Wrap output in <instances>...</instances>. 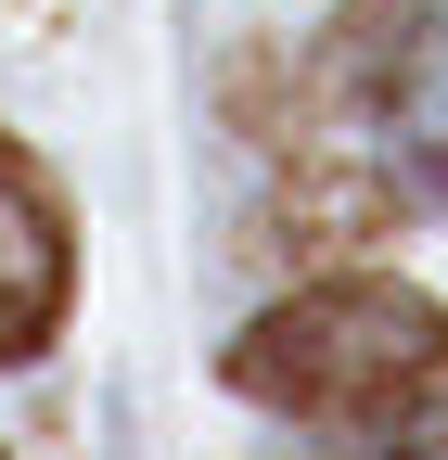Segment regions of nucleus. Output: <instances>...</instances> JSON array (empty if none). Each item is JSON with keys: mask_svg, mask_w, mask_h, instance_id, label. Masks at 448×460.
Instances as JSON below:
<instances>
[{"mask_svg": "<svg viewBox=\"0 0 448 460\" xmlns=\"http://www.w3.org/2000/svg\"><path fill=\"white\" fill-rule=\"evenodd\" d=\"M218 371H231V396L320 422L346 447H423L448 422V307L423 281H384V269L295 281L282 307H256L231 332Z\"/></svg>", "mask_w": 448, "mask_h": 460, "instance_id": "f257e3e1", "label": "nucleus"}, {"mask_svg": "<svg viewBox=\"0 0 448 460\" xmlns=\"http://www.w3.org/2000/svg\"><path fill=\"white\" fill-rule=\"evenodd\" d=\"M320 90H346L384 128L398 180L448 205V0H346L320 39Z\"/></svg>", "mask_w": 448, "mask_h": 460, "instance_id": "f03ea898", "label": "nucleus"}, {"mask_svg": "<svg viewBox=\"0 0 448 460\" xmlns=\"http://www.w3.org/2000/svg\"><path fill=\"white\" fill-rule=\"evenodd\" d=\"M65 295H77V230H65V192L51 166L0 128V371L39 358L65 332Z\"/></svg>", "mask_w": 448, "mask_h": 460, "instance_id": "7ed1b4c3", "label": "nucleus"}]
</instances>
